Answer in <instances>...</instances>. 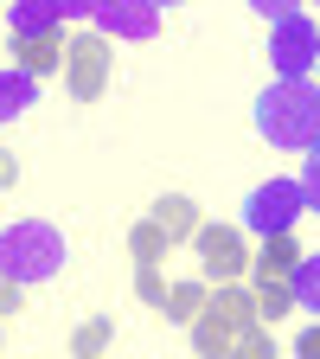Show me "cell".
Instances as JSON below:
<instances>
[{"mask_svg": "<svg viewBox=\"0 0 320 359\" xmlns=\"http://www.w3.org/2000/svg\"><path fill=\"white\" fill-rule=\"evenodd\" d=\"M256 128L276 148H314L320 142V90L314 83H269L256 97Z\"/></svg>", "mask_w": 320, "mask_h": 359, "instance_id": "6da1fadb", "label": "cell"}, {"mask_svg": "<svg viewBox=\"0 0 320 359\" xmlns=\"http://www.w3.org/2000/svg\"><path fill=\"white\" fill-rule=\"evenodd\" d=\"M58 263H64V238L52 224H13V231H0V269L13 283H45V276H58Z\"/></svg>", "mask_w": 320, "mask_h": 359, "instance_id": "7a4b0ae2", "label": "cell"}, {"mask_svg": "<svg viewBox=\"0 0 320 359\" xmlns=\"http://www.w3.org/2000/svg\"><path fill=\"white\" fill-rule=\"evenodd\" d=\"M64 83H71L77 103H97L103 97V83H109V39L103 32H77L64 45Z\"/></svg>", "mask_w": 320, "mask_h": 359, "instance_id": "3957f363", "label": "cell"}, {"mask_svg": "<svg viewBox=\"0 0 320 359\" xmlns=\"http://www.w3.org/2000/svg\"><path fill=\"white\" fill-rule=\"evenodd\" d=\"M301 212H307L301 180H269V187H256V193H250L244 224H250V231H263V238H276V231H288V224H295Z\"/></svg>", "mask_w": 320, "mask_h": 359, "instance_id": "277c9868", "label": "cell"}, {"mask_svg": "<svg viewBox=\"0 0 320 359\" xmlns=\"http://www.w3.org/2000/svg\"><path fill=\"white\" fill-rule=\"evenodd\" d=\"M276 45H269V52H276V71H282V83H301V71L320 58V26L314 20H301V13H282L276 7Z\"/></svg>", "mask_w": 320, "mask_h": 359, "instance_id": "5b68a950", "label": "cell"}, {"mask_svg": "<svg viewBox=\"0 0 320 359\" xmlns=\"http://www.w3.org/2000/svg\"><path fill=\"white\" fill-rule=\"evenodd\" d=\"M199 244V269H205V283H231L250 269V250H244V231H231V224H205V231L193 238Z\"/></svg>", "mask_w": 320, "mask_h": 359, "instance_id": "8992f818", "label": "cell"}, {"mask_svg": "<svg viewBox=\"0 0 320 359\" xmlns=\"http://www.w3.org/2000/svg\"><path fill=\"white\" fill-rule=\"evenodd\" d=\"M250 269H256V283H288L295 269H301V244H295L288 231H276V238H263V250L250 257Z\"/></svg>", "mask_w": 320, "mask_h": 359, "instance_id": "52a82bcc", "label": "cell"}, {"mask_svg": "<svg viewBox=\"0 0 320 359\" xmlns=\"http://www.w3.org/2000/svg\"><path fill=\"white\" fill-rule=\"evenodd\" d=\"M154 224L167 231V244H179V238H199V231H205V218H199V205H193L186 193H167V199H154Z\"/></svg>", "mask_w": 320, "mask_h": 359, "instance_id": "ba28073f", "label": "cell"}, {"mask_svg": "<svg viewBox=\"0 0 320 359\" xmlns=\"http://www.w3.org/2000/svg\"><path fill=\"white\" fill-rule=\"evenodd\" d=\"M237 340H244V334H237L231 321H218L211 308L193 321V346H199V359H231V346H237Z\"/></svg>", "mask_w": 320, "mask_h": 359, "instance_id": "9c48e42d", "label": "cell"}, {"mask_svg": "<svg viewBox=\"0 0 320 359\" xmlns=\"http://www.w3.org/2000/svg\"><path fill=\"white\" fill-rule=\"evenodd\" d=\"M13 58H20L26 77H45V71L64 65V39H58V32H52V39H13Z\"/></svg>", "mask_w": 320, "mask_h": 359, "instance_id": "30bf717a", "label": "cell"}, {"mask_svg": "<svg viewBox=\"0 0 320 359\" xmlns=\"http://www.w3.org/2000/svg\"><path fill=\"white\" fill-rule=\"evenodd\" d=\"M211 314H218V321H231L237 334H250V327H263V314H256V295H244V289H231V283H224L211 302H205Z\"/></svg>", "mask_w": 320, "mask_h": 359, "instance_id": "8fae6325", "label": "cell"}, {"mask_svg": "<svg viewBox=\"0 0 320 359\" xmlns=\"http://www.w3.org/2000/svg\"><path fill=\"white\" fill-rule=\"evenodd\" d=\"M205 302H211V289H205V283H173L160 314H167V321H179V327H193L199 314H205Z\"/></svg>", "mask_w": 320, "mask_h": 359, "instance_id": "7c38bea8", "label": "cell"}, {"mask_svg": "<svg viewBox=\"0 0 320 359\" xmlns=\"http://www.w3.org/2000/svg\"><path fill=\"white\" fill-rule=\"evenodd\" d=\"M250 295H256V314H263V321H282V314H295V289H288V283H256Z\"/></svg>", "mask_w": 320, "mask_h": 359, "instance_id": "4fadbf2b", "label": "cell"}, {"mask_svg": "<svg viewBox=\"0 0 320 359\" xmlns=\"http://www.w3.org/2000/svg\"><path fill=\"white\" fill-rule=\"evenodd\" d=\"M58 32V7H20L13 13V39H52Z\"/></svg>", "mask_w": 320, "mask_h": 359, "instance_id": "5bb4252c", "label": "cell"}, {"mask_svg": "<svg viewBox=\"0 0 320 359\" xmlns=\"http://www.w3.org/2000/svg\"><path fill=\"white\" fill-rule=\"evenodd\" d=\"M26 103H32V77H26V71H0V122L20 116Z\"/></svg>", "mask_w": 320, "mask_h": 359, "instance_id": "9a60e30c", "label": "cell"}, {"mask_svg": "<svg viewBox=\"0 0 320 359\" xmlns=\"http://www.w3.org/2000/svg\"><path fill=\"white\" fill-rule=\"evenodd\" d=\"M288 289H295V308H314L320 314V257H301V269L288 276Z\"/></svg>", "mask_w": 320, "mask_h": 359, "instance_id": "2e32d148", "label": "cell"}, {"mask_svg": "<svg viewBox=\"0 0 320 359\" xmlns=\"http://www.w3.org/2000/svg\"><path fill=\"white\" fill-rule=\"evenodd\" d=\"M128 250H134V263H160V257H167V231H160L154 218L134 224V231H128Z\"/></svg>", "mask_w": 320, "mask_h": 359, "instance_id": "e0dca14e", "label": "cell"}, {"mask_svg": "<svg viewBox=\"0 0 320 359\" xmlns=\"http://www.w3.org/2000/svg\"><path fill=\"white\" fill-rule=\"evenodd\" d=\"M109 353V321H83L77 327V359H103Z\"/></svg>", "mask_w": 320, "mask_h": 359, "instance_id": "ac0fdd59", "label": "cell"}, {"mask_svg": "<svg viewBox=\"0 0 320 359\" xmlns=\"http://www.w3.org/2000/svg\"><path fill=\"white\" fill-rule=\"evenodd\" d=\"M97 26H109V32H154V13H122V7H103V13H97Z\"/></svg>", "mask_w": 320, "mask_h": 359, "instance_id": "d6986e66", "label": "cell"}, {"mask_svg": "<svg viewBox=\"0 0 320 359\" xmlns=\"http://www.w3.org/2000/svg\"><path fill=\"white\" fill-rule=\"evenodd\" d=\"M231 359H276V340H269L263 327H250V334L231 346Z\"/></svg>", "mask_w": 320, "mask_h": 359, "instance_id": "ffe728a7", "label": "cell"}, {"mask_svg": "<svg viewBox=\"0 0 320 359\" xmlns=\"http://www.w3.org/2000/svg\"><path fill=\"white\" fill-rule=\"evenodd\" d=\"M134 289H141V302H148V308H167V283H160V269H154V263H141Z\"/></svg>", "mask_w": 320, "mask_h": 359, "instance_id": "44dd1931", "label": "cell"}, {"mask_svg": "<svg viewBox=\"0 0 320 359\" xmlns=\"http://www.w3.org/2000/svg\"><path fill=\"white\" fill-rule=\"evenodd\" d=\"M301 193H307V212H320V142L307 148V167H301Z\"/></svg>", "mask_w": 320, "mask_h": 359, "instance_id": "7402d4cb", "label": "cell"}, {"mask_svg": "<svg viewBox=\"0 0 320 359\" xmlns=\"http://www.w3.org/2000/svg\"><path fill=\"white\" fill-rule=\"evenodd\" d=\"M295 359H320V321H314V327H301V340H295Z\"/></svg>", "mask_w": 320, "mask_h": 359, "instance_id": "603a6c76", "label": "cell"}, {"mask_svg": "<svg viewBox=\"0 0 320 359\" xmlns=\"http://www.w3.org/2000/svg\"><path fill=\"white\" fill-rule=\"evenodd\" d=\"M13 308H20V283L7 276V269H0V314H13Z\"/></svg>", "mask_w": 320, "mask_h": 359, "instance_id": "cb8c5ba5", "label": "cell"}, {"mask_svg": "<svg viewBox=\"0 0 320 359\" xmlns=\"http://www.w3.org/2000/svg\"><path fill=\"white\" fill-rule=\"evenodd\" d=\"M13 180H20V161H13L7 148H0V193H7V187H13Z\"/></svg>", "mask_w": 320, "mask_h": 359, "instance_id": "d4e9b609", "label": "cell"}]
</instances>
